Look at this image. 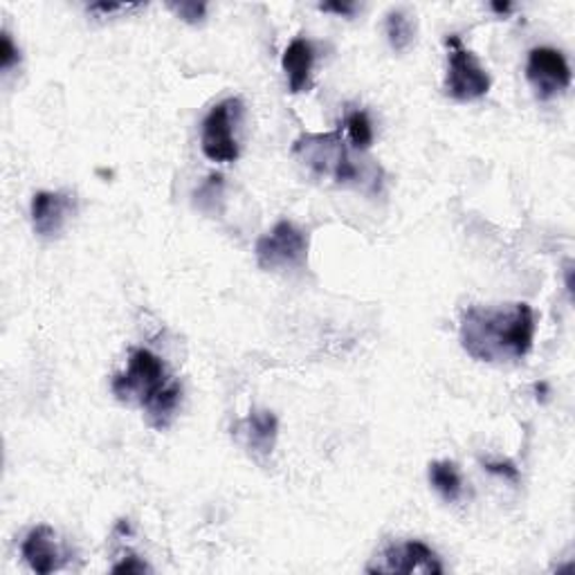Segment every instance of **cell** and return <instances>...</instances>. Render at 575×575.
<instances>
[{"label": "cell", "instance_id": "1", "mask_svg": "<svg viewBox=\"0 0 575 575\" xmlns=\"http://www.w3.org/2000/svg\"><path fill=\"white\" fill-rule=\"evenodd\" d=\"M535 328L538 317L527 302L470 306L458 324V339L477 362L512 365L531 354Z\"/></svg>", "mask_w": 575, "mask_h": 575}, {"label": "cell", "instance_id": "2", "mask_svg": "<svg viewBox=\"0 0 575 575\" xmlns=\"http://www.w3.org/2000/svg\"><path fill=\"white\" fill-rule=\"evenodd\" d=\"M293 155L319 181H330L337 187L362 192L367 196L380 194L384 183L382 166L365 151L347 144L341 129L333 133H306L293 144Z\"/></svg>", "mask_w": 575, "mask_h": 575}, {"label": "cell", "instance_id": "3", "mask_svg": "<svg viewBox=\"0 0 575 575\" xmlns=\"http://www.w3.org/2000/svg\"><path fill=\"white\" fill-rule=\"evenodd\" d=\"M110 389L120 402H135L147 414V423L164 432L176 419L183 400L181 384L166 373L164 362L149 349H135L127 371L118 373Z\"/></svg>", "mask_w": 575, "mask_h": 575}, {"label": "cell", "instance_id": "4", "mask_svg": "<svg viewBox=\"0 0 575 575\" xmlns=\"http://www.w3.org/2000/svg\"><path fill=\"white\" fill-rule=\"evenodd\" d=\"M243 118V101L239 97H229L218 101L203 120L200 149L207 160L229 164L239 160V140L237 124Z\"/></svg>", "mask_w": 575, "mask_h": 575}, {"label": "cell", "instance_id": "5", "mask_svg": "<svg viewBox=\"0 0 575 575\" xmlns=\"http://www.w3.org/2000/svg\"><path fill=\"white\" fill-rule=\"evenodd\" d=\"M261 270H302L308 261V237L291 220H279L254 246Z\"/></svg>", "mask_w": 575, "mask_h": 575}, {"label": "cell", "instance_id": "6", "mask_svg": "<svg viewBox=\"0 0 575 575\" xmlns=\"http://www.w3.org/2000/svg\"><path fill=\"white\" fill-rule=\"evenodd\" d=\"M445 45L449 50L447 54V79H445V93L456 101H477L490 93V75L479 64L477 56L462 43L456 34H449L445 39Z\"/></svg>", "mask_w": 575, "mask_h": 575}, {"label": "cell", "instance_id": "7", "mask_svg": "<svg viewBox=\"0 0 575 575\" xmlns=\"http://www.w3.org/2000/svg\"><path fill=\"white\" fill-rule=\"evenodd\" d=\"M445 568L441 564V557L419 540H408V542H393L387 544L373 562L367 566V573H380V575H441Z\"/></svg>", "mask_w": 575, "mask_h": 575}, {"label": "cell", "instance_id": "8", "mask_svg": "<svg viewBox=\"0 0 575 575\" xmlns=\"http://www.w3.org/2000/svg\"><path fill=\"white\" fill-rule=\"evenodd\" d=\"M527 79L535 88L540 99H553L571 88L573 75L566 56L549 45L533 47L527 62Z\"/></svg>", "mask_w": 575, "mask_h": 575}, {"label": "cell", "instance_id": "9", "mask_svg": "<svg viewBox=\"0 0 575 575\" xmlns=\"http://www.w3.org/2000/svg\"><path fill=\"white\" fill-rule=\"evenodd\" d=\"M77 214V198L73 192H39L32 198L30 216L34 235L52 241L64 235V229Z\"/></svg>", "mask_w": 575, "mask_h": 575}, {"label": "cell", "instance_id": "10", "mask_svg": "<svg viewBox=\"0 0 575 575\" xmlns=\"http://www.w3.org/2000/svg\"><path fill=\"white\" fill-rule=\"evenodd\" d=\"M232 436L252 462L265 466L279 438V421L270 410H252L246 419L235 423Z\"/></svg>", "mask_w": 575, "mask_h": 575}, {"label": "cell", "instance_id": "11", "mask_svg": "<svg viewBox=\"0 0 575 575\" xmlns=\"http://www.w3.org/2000/svg\"><path fill=\"white\" fill-rule=\"evenodd\" d=\"M21 553H23L25 562L30 564V568L39 575H50L54 571H59L68 560V553L62 546L59 538H56L54 529H50L45 524L32 529L25 535V540L21 544Z\"/></svg>", "mask_w": 575, "mask_h": 575}, {"label": "cell", "instance_id": "12", "mask_svg": "<svg viewBox=\"0 0 575 575\" xmlns=\"http://www.w3.org/2000/svg\"><path fill=\"white\" fill-rule=\"evenodd\" d=\"M285 79H288V88L291 93H304L308 88L311 82V73L315 66V50L313 43L304 36H297L291 41V45L285 47L283 59H281Z\"/></svg>", "mask_w": 575, "mask_h": 575}, {"label": "cell", "instance_id": "13", "mask_svg": "<svg viewBox=\"0 0 575 575\" xmlns=\"http://www.w3.org/2000/svg\"><path fill=\"white\" fill-rule=\"evenodd\" d=\"M384 32L391 50L395 54H402L408 52L416 41V21L408 10L402 8L389 10L384 17Z\"/></svg>", "mask_w": 575, "mask_h": 575}, {"label": "cell", "instance_id": "14", "mask_svg": "<svg viewBox=\"0 0 575 575\" xmlns=\"http://www.w3.org/2000/svg\"><path fill=\"white\" fill-rule=\"evenodd\" d=\"M430 484L434 490L449 503L458 501L464 495V479L456 464L452 462H434L430 464Z\"/></svg>", "mask_w": 575, "mask_h": 575}, {"label": "cell", "instance_id": "15", "mask_svg": "<svg viewBox=\"0 0 575 575\" xmlns=\"http://www.w3.org/2000/svg\"><path fill=\"white\" fill-rule=\"evenodd\" d=\"M344 131H347V138L356 151L367 153V149L373 144V124L369 115L360 108L347 112V118H344Z\"/></svg>", "mask_w": 575, "mask_h": 575}, {"label": "cell", "instance_id": "16", "mask_svg": "<svg viewBox=\"0 0 575 575\" xmlns=\"http://www.w3.org/2000/svg\"><path fill=\"white\" fill-rule=\"evenodd\" d=\"M169 10L176 12V17L189 25H200L207 19L205 3H171Z\"/></svg>", "mask_w": 575, "mask_h": 575}, {"label": "cell", "instance_id": "17", "mask_svg": "<svg viewBox=\"0 0 575 575\" xmlns=\"http://www.w3.org/2000/svg\"><path fill=\"white\" fill-rule=\"evenodd\" d=\"M144 6H140V3H93V6H88V12L99 19H112V17H122L129 12H138Z\"/></svg>", "mask_w": 575, "mask_h": 575}, {"label": "cell", "instance_id": "18", "mask_svg": "<svg viewBox=\"0 0 575 575\" xmlns=\"http://www.w3.org/2000/svg\"><path fill=\"white\" fill-rule=\"evenodd\" d=\"M19 62H21V52L12 34L6 30L3 39H0V68H3V73H10Z\"/></svg>", "mask_w": 575, "mask_h": 575}, {"label": "cell", "instance_id": "19", "mask_svg": "<svg viewBox=\"0 0 575 575\" xmlns=\"http://www.w3.org/2000/svg\"><path fill=\"white\" fill-rule=\"evenodd\" d=\"M153 568L138 555H127L120 564L112 566V573H151Z\"/></svg>", "mask_w": 575, "mask_h": 575}, {"label": "cell", "instance_id": "20", "mask_svg": "<svg viewBox=\"0 0 575 575\" xmlns=\"http://www.w3.org/2000/svg\"><path fill=\"white\" fill-rule=\"evenodd\" d=\"M484 468H486L490 475H499V477L510 479V481L520 479V470H517L514 464H510V462H484Z\"/></svg>", "mask_w": 575, "mask_h": 575}, {"label": "cell", "instance_id": "21", "mask_svg": "<svg viewBox=\"0 0 575 575\" xmlns=\"http://www.w3.org/2000/svg\"><path fill=\"white\" fill-rule=\"evenodd\" d=\"M322 12H328V14H337V17H344V19H351L358 10L356 3H322L319 6Z\"/></svg>", "mask_w": 575, "mask_h": 575}, {"label": "cell", "instance_id": "22", "mask_svg": "<svg viewBox=\"0 0 575 575\" xmlns=\"http://www.w3.org/2000/svg\"><path fill=\"white\" fill-rule=\"evenodd\" d=\"M490 10L497 12V14H508V12L512 10V6H510V3H492Z\"/></svg>", "mask_w": 575, "mask_h": 575}]
</instances>
